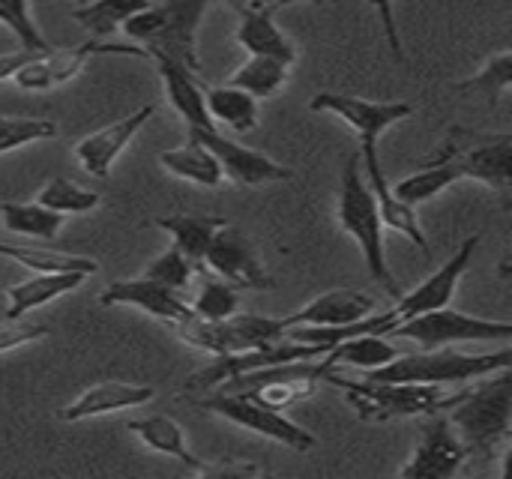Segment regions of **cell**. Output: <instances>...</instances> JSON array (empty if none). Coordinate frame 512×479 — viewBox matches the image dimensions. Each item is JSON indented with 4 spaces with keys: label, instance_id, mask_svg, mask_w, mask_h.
I'll return each mask as SVG.
<instances>
[{
    "label": "cell",
    "instance_id": "obj_1",
    "mask_svg": "<svg viewBox=\"0 0 512 479\" xmlns=\"http://www.w3.org/2000/svg\"><path fill=\"white\" fill-rule=\"evenodd\" d=\"M207 12V0H165L159 6H147L123 21V30L132 42H138L147 57L162 54L192 75L201 72L198 57V27Z\"/></svg>",
    "mask_w": 512,
    "mask_h": 479
},
{
    "label": "cell",
    "instance_id": "obj_2",
    "mask_svg": "<svg viewBox=\"0 0 512 479\" xmlns=\"http://www.w3.org/2000/svg\"><path fill=\"white\" fill-rule=\"evenodd\" d=\"M512 351L501 348L495 354H465L453 345L447 348H420L417 354H399L396 360L369 369L366 381H384V384H471L480 378H489L501 369H510Z\"/></svg>",
    "mask_w": 512,
    "mask_h": 479
},
{
    "label": "cell",
    "instance_id": "obj_3",
    "mask_svg": "<svg viewBox=\"0 0 512 479\" xmlns=\"http://www.w3.org/2000/svg\"><path fill=\"white\" fill-rule=\"evenodd\" d=\"M339 228L354 237V243L363 252L366 270L369 276L393 297H402L399 282L390 273L387 255H384V222H381V210L375 201V192L369 189L366 177H363V165H360V153H351L342 171V192H339Z\"/></svg>",
    "mask_w": 512,
    "mask_h": 479
},
{
    "label": "cell",
    "instance_id": "obj_4",
    "mask_svg": "<svg viewBox=\"0 0 512 479\" xmlns=\"http://www.w3.org/2000/svg\"><path fill=\"white\" fill-rule=\"evenodd\" d=\"M447 420L459 432L471 456H495L510 441L512 429V381L510 369L489 375L486 384H471L447 408Z\"/></svg>",
    "mask_w": 512,
    "mask_h": 479
},
{
    "label": "cell",
    "instance_id": "obj_5",
    "mask_svg": "<svg viewBox=\"0 0 512 479\" xmlns=\"http://www.w3.org/2000/svg\"><path fill=\"white\" fill-rule=\"evenodd\" d=\"M324 381L336 384L360 420L366 423H390V420H408V417H426L447 411L462 390L447 393L444 384H384V381H354L339 378L333 369H327Z\"/></svg>",
    "mask_w": 512,
    "mask_h": 479
},
{
    "label": "cell",
    "instance_id": "obj_6",
    "mask_svg": "<svg viewBox=\"0 0 512 479\" xmlns=\"http://www.w3.org/2000/svg\"><path fill=\"white\" fill-rule=\"evenodd\" d=\"M174 336L210 357H225V354H240V351H258L270 348L285 336L282 318H264V315H231L225 321H201V318H186L180 324H171Z\"/></svg>",
    "mask_w": 512,
    "mask_h": 479
},
{
    "label": "cell",
    "instance_id": "obj_7",
    "mask_svg": "<svg viewBox=\"0 0 512 479\" xmlns=\"http://www.w3.org/2000/svg\"><path fill=\"white\" fill-rule=\"evenodd\" d=\"M387 336L417 342L420 348H447V345H465V342L510 339L512 324L465 315V312H456V309L444 306V309L423 312V315H414V318L396 324Z\"/></svg>",
    "mask_w": 512,
    "mask_h": 479
},
{
    "label": "cell",
    "instance_id": "obj_8",
    "mask_svg": "<svg viewBox=\"0 0 512 479\" xmlns=\"http://www.w3.org/2000/svg\"><path fill=\"white\" fill-rule=\"evenodd\" d=\"M201 411L207 414H216L240 429H249L261 438H270L294 453H309L318 447V438L306 429H300L297 423H291L282 411H273V408H264L258 402H249L237 393H216V396H207V399H198L195 402Z\"/></svg>",
    "mask_w": 512,
    "mask_h": 479
},
{
    "label": "cell",
    "instance_id": "obj_9",
    "mask_svg": "<svg viewBox=\"0 0 512 479\" xmlns=\"http://www.w3.org/2000/svg\"><path fill=\"white\" fill-rule=\"evenodd\" d=\"M204 264L222 282L234 285L237 291L240 288L243 291H270L273 288V276L267 273L255 240L231 222H225L213 234V240L204 252Z\"/></svg>",
    "mask_w": 512,
    "mask_h": 479
},
{
    "label": "cell",
    "instance_id": "obj_10",
    "mask_svg": "<svg viewBox=\"0 0 512 479\" xmlns=\"http://www.w3.org/2000/svg\"><path fill=\"white\" fill-rule=\"evenodd\" d=\"M96 54H117V57H147L144 48L138 45H105L99 39H87L75 48H48L42 54H36L33 60H27L15 75V87L30 90V93H45L54 90L60 84H66L75 72H81V66L96 57Z\"/></svg>",
    "mask_w": 512,
    "mask_h": 479
},
{
    "label": "cell",
    "instance_id": "obj_11",
    "mask_svg": "<svg viewBox=\"0 0 512 479\" xmlns=\"http://www.w3.org/2000/svg\"><path fill=\"white\" fill-rule=\"evenodd\" d=\"M471 144H459L456 132H450V138L444 141V150L438 156H450L456 159V165L462 168L465 180H480L489 183L504 201L510 198L512 189V135H471Z\"/></svg>",
    "mask_w": 512,
    "mask_h": 479
},
{
    "label": "cell",
    "instance_id": "obj_12",
    "mask_svg": "<svg viewBox=\"0 0 512 479\" xmlns=\"http://www.w3.org/2000/svg\"><path fill=\"white\" fill-rule=\"evenodd\" d=\"M423 432H420V444L414 450V456L408 459V465L399 471L402 479H453L459 477V471L468 462V447L462 444L459 432L453 429V423L447 420L444 411L438 414H426L423 417Z\"/></svg>",
    "mask_w": 512,
    "mask_h": 479
},
{
    "label": "cell",
    "instance_id": "obj_13",
    "mask_svg": "<svg viewBox=\"0 0 512 479\" xmlns=\"http://www.w3.org/2000/svg\"><path fill=\"white\" fill-rule=\"evenodd\" d=\"M309 108L330 111V114L342 117L360 135V153H378V138L390 126H396L399 120H408L414 114V105H408V102H366V99L330 93V90L312 96Z\"/></svg>",
    "mask_w": 512,
    "mask_h": 479
},
{
    "label": "cell",
    "instance_id": "obj_14",
    "mask_svg": "<svg viewBox=\"0 0 512 479\" xmlns=\"http://www.w3.org/2000/svg\"><path fill=\"white\" fill-rule=\"evenodd\" d=\"M186 132H189V141L204 144L216 156L222 174L231 183H237V186H264V183L294 180V171L291 168L273 162L270 156H264L258 150H249V147L225 138L219 129H186Z\"/></svg>",
    "mask_w": 512,
    "mask_h": 479
},
{
    "label": "cell",
    "instance_id": "obj_15",
    "mask_svg": "<svg viewBox=\"0 0 512 479\" xmlns=\"http://www.w3.org/2000/svg\"><path fill=\"white\" fill-rule=\"evenodd\" d=\"M477 246H480V234L468 237L456 249V255L447 264H441L420 288H414L411 294H402L396 300V306L390 309L393 327L402 324V321H408V318H414V315H423V312H435V309L450 306V300H453V294H456V288H459V282H462V276H465L474 252H477Z\"/></svg>",
    "mask_w": 512,
    "mask_h": 479
},
{
    "label": "cell",
    "instance_id": "obj_16",
    "mask_svg": "<svg viewBox=\"0 0 512 479\" xmlns=\"http://www.w3.org/2000/svg\"><path fill=\"white\" fill-rule=\"evenodd\" d=\"M153 114H156L153 105H141V108L132 111L129 117H123V120H117V123H111V126H105V129L87 135V138H81V141L75 144V159H78V165H81L90 177L108 180L114 162L120 159V153L132 144V138L144 129V123H147Z\"/></svg>",
    "mask_w": 512,
    "mask_h": 479
},
{
    "label": "cell",
    "instance_id": "obj_17",
    "mask_svg": "<svg viewBox=\"0 0 512 479\" xmlns=\"http://www.w3.org/2000/svg\"><path fill=\"white\" fill-rule=\"evenodd\" d=\"M99 303L102 306H135L141 312H147L150 318L162 321V324H180L186 318H192V306L171 288L159 285V282H150L144 276L138 279H120V282H111L102 294H99Z\"/></svg>",
    "mask_w": 512,
    "mask_h": 479
},
{
    "label": "cell",
    "instance_id": "obj_18",
    "mask_svg": "<svg viewBox=\"0 0 512 479\" xmlns=\"http://www.w3.org/2000/svg\"><path fill=\"white\" fill-rule=\"evenodd\" d=\"M372 312H378L375 297L360 294V291H330L306 303L300 312L285 315L282 324L285 330L288 327H348V324L363 321Z\"/></svg>",
    "mask_w": 512,
    "mask_h": 479
},
{
    "label": "cell",
    "instance_id": "obj_19",
    "mask_svg": "<svg viewBox=\"0 0 512 479\" xmlns=\"http://www.w3.org/2000/svg\"><path fill=\"white\" fill-rule=\"evenodd\" d=\"M153 399H156L153 387L123 384V381H105V384H96V387L84 390L57 417L63 423H78V420H93V417L117 414V411H126V408H141V405H147Z\"/></svg>",
    "mask_w": 512,
    "mask_h": 479
},
{
    "label": "cell",
    "instance_id": "obj_20",
    "mask_svg": "<svg viewBox=\"0 0 512 479\" xmlns=\"http://www.w3.org/2000/svg\"><path fill=\"white\" fill-rule=\"evenodd\" d=\"M162 84H165V96L171 102V108L186 120V129H216V123L210 120L207 108H204V87L198 84V75H192L189 69H183L180 63L153 54Z\"/></svg>",
    "mask_w": 512,
    "mask_h": 479
},
{
    "label": "cell",
    "instance_id": "obj_21",
    "mask_svg": "<svg viewBox=\"0 0 512 479\" xmlns=\"http://www.w3.org/2000/svg\"><path fill=\"white\" fill-rule=\"evenodd\" d=\"M87 273H33L30 279L6 291V318H24L33 309L48 306L51 300L81 288Z\"/></svg>",
    "mask_w": 512,
    "mask_h": 479
},
{
    "label": "cell",
    "instance_id": "obj_22",
    "mask_svg": "<svg viewBox=\"0 0 512 479\" xmlns=\"http://www.w3.org/2000/svg\"><path fill=\"white\" fill-rule=\"evenodd\" d=\"M273 12L276 9H249V12H240L243 21L237 27V42L249 54L273 57V60H282V63L294 66L297 63V45L279 30V24L273 21Z\"/></svg>",
    "mask_w": 512,
    "mask_h": 479
},
{
    "label": "cell",
    "instance_id": "obj_23",
    "mask_svg": "<svg viewBox=\"0 0 512 479\" xmlns=\"http://www.w3.org/2000/svg\"><path fill=\"white\" fill-rule=\"evenodd\" d=\"M147 450L153 453H162V456H171L177 462H183L189 471H201V459L192 456L189 444H186V435L180 429V423H174L171 417L165 414H153V417H141V420H132L126 426Z\"/></svg>",
    "mask_w": 512,
    "mask_h": 479
},
{
    "label": "cell",
    "instance_id": "obj_24",
    "mask_svg": "<svg viewBox=\"0 0 512 479\" xmlns=\"http://www.w3.org/2000/svg\"><path fill=\"white\" fill-rule=\"evenodd\" d=\"M459 180H465V174H462V168L456 165V159L438 156V159H432L429 165H423L417 174L402 177L396 186H390V192H393L402 204L417 207V204L432 201L435 195H441L444 189H450V186L459 183Z\"/></svg>",
    "mask_w": 512,
    "mask_h": 479
},
{
    "label": "cell",
    "instance_id": "obj_25",
    "mask_svg": "<svg viewBox=\"0 0 512 479\" xmlns=\"http://www.w3.org/2000/svg\"><path fill=\"white\" fill-rule=\"evenodd\" d=\"M204 108L213 123H225L237 135L258 129V99L240 87H204Z\"/></svg>",
    "mask_w": 512,
    "mask_h": 479
},
{
    "label": "cell",
    "instance_id": "obj_26",
    "mask_svg": "<svg viewBox=\"0 0 512 479\" xmlns=\"http://www.w3.org/2000/svg\"><path fill=\"white\" fill-rule=\"evenodd\" d=\"M159 165L171 174V177H180V180H189L195 186H207V189H216L225 183V174L216 162V156L198 144V141H186L183 147H174V150H162L159 153Z\"/></svg>",
    "mask_w": 512,
    "mask_h": 479
},
{
    "label": "cell",
    "instance_id": "obj_27",
    "mask_svg": "<svg viewBox=\"0 0 512 479\" xmlns=\"http://www.w3.org/2000/svg\"><path fill=\"white\" fill-rule=\"evenodd\" d=\"M225 216H162L156 219V228L168 231L174 246L201 270L204 267V252L213 240V234L225 225Z\"/></svg>",
    "mask_w": 512,
    "mask_h": 479
},
{
    "label": "cell",
    "instance_id": "obj_28",
    "mask_svg": "<svg viewBox=\"0 0 512 479\" xmlns=\"http://www.w3.org/2000/svg\"><path fill=\"white\" fill-rule=\"evenodd\" d=\"M402 351L387 342L384 336L378 333H357V336H348L342 342H336L324 357H327V366L336 369V366H354V369H378L390 360H396Z\"/></svg>",
    "mask_w": 512,
    "mask_h": 479
},
{
    "label": "cell",
    "instance_id": "obj_29",
    "mask_svg": "<svg viewBox=\"0 0 512 479\" xmlns=\"http://www.w3.org/2000/svg\"><path fill=\"white\" fill-rule=\"evenodd\" d=\"M0 225L18 237L54 240L63 228V216L42 207L39 201H3L0 204Z\"/></svg>",
    "mask_w": 512,
    "mask_h": 479
},
{
    "label": "cell",
    "instance_id": "obj_30",
    "mask_svg": "<svg viewBox=\"0 0 512 479\" xmlns=\"http://www.w3.org/2000/svg\"><path fill=\"white\" fill-rule=\"evenodd\" d=\"M0 255L12 258L15 264L27 267L33 273H87V276H93L99 270V264L93 258L39 249V246H24V243H0Z\"/></svg>",
    "mask_w": 512,
    "mask_h": 479
},
{
    "label": "cell",
    "instance_id": "obj_31",
    "mask_svg": "<svg viewBox=\"0 0 512 479\" xmlns=\"http://www.w3.org/2000/svg\"><path fill=\"white\" fill-rule=\"evenodd\" d=\"M512 87V51H498L495 57H489L483 63L480 72H474L465 81H456L453 90L465 93V96H480L489 111H495L501 105V99L510 93Z\"/></svg>",
    "mask_w": 512,
    "mask_h": 479
},
{
    "label": "cell",
    "instance_id": "obj_32",
    "mask_svg": "<svg viewBox=\"0 0 512 479\" xmlns=\"http://www.w3.org/2000/svg\"><path fill=\"white\" fill-rule=\"evenodd\" d=\"M288 75H291V66H288V63L273 60V57L249 54V60H246L237 72H231L228 84L246 90V93L255 96V99H270V96H276V93L285 87Z\"/></svg>",
    "mask_w": 512,
    "mask_h": 479
},
{
    "label": "cell",
    "instance_id": "obj_33",
    "mask_svg": "<svg viewBox=\"0 0 512 479\" xmlns=\"http://www.w3.org/2000/svg\"><path fill=\"white\" fill-rule=\"evenodd\" d=\"M150 0H90L81 3L78 9H72V18L96 39L114 33L117 27H123L126 18H132L135 12L147 9Z\"/></svg>",
    "mask_w": 512,
    "mask_h": 479
},
{
    "label": "cell",
    "instance_id": "obj_34",
    "mask_svg": "<svg viewBox=\"0 0 512 479\" xmlns=\"http://www.w3.org/2000/svg\"><path fill=\"white\" fill-rule=\"evenodd\" d=\"M42 207L60 213V216H84L90 210H96L102 204V195L96 189H87V186H78L72 183L69 177H54L42 186L39 198H36Z\"/></svg>",
    "mask_w": 512,
    "mask_h": 479
},
{
    "label": "cell",
    "instance_id": "obj_35",
    "mask_svg": "<svg viewBox=\"0 0 512 479\" xmlns=\"http://www.w3.org/2000/svg\"><path fill=\"white\" fill-rule=\"evenodd\" d=\"M195 273H198V267L171 243L159 258H153L147 267H144V279H150V282H159V285H165V288H171V291H186L189 285H192V279H195Z\"/></svg>",
    "mask_w": 512,
    "mask_h": 479
},
{
    "label": "cell",
    "instance_id": "obj_36",
    "mask_svg": "<svg viewBox=\"0 0 512 479\" xmlns=\"http://www.w3.org/2000/svg\"><path fill=\"white\" fill-rule=\"evenodd\" d=\"M57 135V123L45 117H3L0 114V156L24 144L48 141Z\"/></svg>",
    "mask_w": 512,
    "mask_h": 479
},
{
    "label": "cell",
    "instance_id": "obj_37",
    "mask_svg": "<svg viewBox=\"0 0 512 479\" xmlns=\"http://www.w3.org/2000/svg\"><path fill=\"white\" fill-rule=\"evenodd\" d=\"M237 306H240V294L234 285H228L222 279H204L201 294L192 303V312L201 321H225L237 312Z\"/></svg>",
    "mask_w": 512,
    "mask_h": 479
},
{
    "label": "cell",
    "instance_id": "obj_38",
    "mask_svg": "<svg viewBox=\"0 0 512 479\" xmlns=\"http://www.w3.org/2000/svg\"><path fill=\"white\" fill-rule=\"evenodd\" d=\"M0 24L18 39L21 48L27 51H48V39L39 33V27L33 24L30 15V3L27 0H0Z\"/></svg>",
    "mask_w": 512,
    "mask_h": 479
},
{
    "label": "cell",
    "instance_id": "obj_39",
    "mask_svg": "<svg viewBox=\"0 0 512 479\" xmlns=\"http://www.w3.org/2000/svg\"><path fill=\"white\" fill-rule=\"evenodd\" d=\"M48 336V327L39 321H27V318H3L0 321V354L15 351L21 345L39 342Z\"/></svg>",
    "mask_w": 512,
    "mask_h": 479
},
{
    "label": "cell",
    "instance_id": "obj_40",
    "mask_svg": "<svg viewBox=\"0 0 512 479\" xmlns=\"http://www.w3.org/2000/svg\"><path fill=\"white\" fill-rule=\"evenodd\" d=\"M381 18V27L387 33V42H390V51L396 54V60H405V48H402V36H399V27H396V15H393V0H369Z\"/></svg>",
    "mask_w": 512,
    "mask_h": 479
},
{
    "label": "cell",
    "instance_id": "obj_41",
    "mask_svg": "<svg viewBox=\"0 0 512 479\" xmlns=\"http://www.w3.org/2000/svg\"><path fill=\"white\" fill-rule=\"evenodd\" d=\"M198 474H216V477H252V474H261L258 465H249V462H216V465H201Z\"/></svg>",
    "mask_w": 512,
    "mask_h": 479
},
{
    "label": "cell",
    "instance_id": "obj_42",
    "mask_svg": "<svg viewBox=\"0 0 512 479\" xmlns=\"http://www.w3.org/2000/svg\"><path fill=\"white\" fill-rule=\"evenodd\" d=\"M39 51H27V48H18V51H9V54H0V81H12V75L27 63L33 60Z\"/></svg>",
    "mask_w": 512,
    "mask_h": 479
},
{
    "label": "cell",
    "instance_id": "obj_43",
    "mask_svg": "<svg viewBox=\"0 0 512 479\" xmlns=\"http://www.w3.org/2000/svg\"><path fill=\"white\" fill-rule=\"evenodd\" d=\"M225 3H231L240 12H249V9H279V6H285V0H225Z\"/></svg>",
    "mask_w": 512,
    "mask_h": 479
},
{
    "label": "cell",
    "instance_id": "obj_44",
    "mask_svg": "<svg viewBox=\"0 0 512 479\" xmlns=\"http://www.w3.org/2000/svg\"><path fill=\"white\" fill-rule=\"evenodd\" d=\"M285 3H291V0H285ZM306 3H315V0H306ZM324 3H339V0H324Z\"/></svg>",
    "mask_w": 512,
    "mask_h": 479
},
{
    "label": "cell",
    "instance_id": "obj_45",
    "mask_svg": "<svg viewBox=\"0 0 512 479\" xmlns=\"http://www.w3.org/2000/svg\"><path fill=\"white\" fill-rule=\"evenodd\" d=\"M3 300H6V291H3V288H0V303H3Z\"/></svg>",
    "mask_w": 512,
    "mask_h": 479
}]
</instances>
